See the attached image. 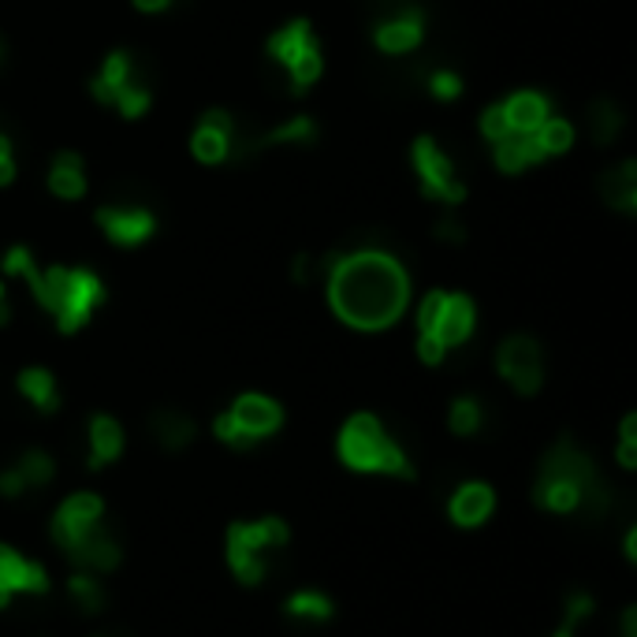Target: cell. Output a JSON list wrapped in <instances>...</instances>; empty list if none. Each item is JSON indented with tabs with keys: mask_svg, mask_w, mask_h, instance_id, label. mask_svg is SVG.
<instances>
[{
	"mask_svg": "<svg viewBox=\"0 0 637 637\" xmlns=\"http://www.w3.org/2000/svg\"><path fill=\"white\" fill-rule=\"evenodd\" d=\"M410 276L396 254L380 247L346 250L328 265V306L359 332H380L407 314Z\"/></svg>",
	"mask_w": 637,
	"mask_h": 637,
	"instance_id": "1",
	"label": "cell"
},
{
	"mask_svg": "<svg viewBox=\"0 0 637 637\" xmlns=\"http://www.w3.org/2000/svg\"><path fill=\"white\" fill-rule=\"evenodd\" d=\"M537 503L545 511H556V514H570L578 508H601L604 503V485L596 477V466L589 463V455L582 447H575L570 440H559L556 447L545 455L541 463V474H537Z\"/></svg>",
	"mask_w": 637,
	"mask_h": 637,
	"instance_id": "2",
	"label": "cell"
},
{
	"mask_svg": "<svg viewBox=\"0 0 637 637\" xmlns=\"http://www.w3.org/2000/svg\"><path fill=\"white\" fill-rule=\"evenodd\" d=\"M34 303L56 317V328L64 335H71L79 328H87L93 310L105 303V284L90 269L53 265V269H42V280L34 287Z\"/></svg>",
	"mask_w": 637,
	"mask_h": 637,
	"instance_id": "3",
	"label": "cell"
},
{
	"mask_svg": "<svg viewBox=\"0 0 637 637\" xmlns=\"http://www.w3.org/2000/svg\"><path fill=\"white\" fill-rule=\"evenodd\" d=\"M340 458L359 474H391V477H414L407 452L384 433L380 418L354 414L340 429Z\"/></svg>",
	"mask_w": 637,
	"mask_h": 637,
	"instance_id": "4",
	"label": "cell"
},
{
	"mask_svg": "<svg viewBox=\"0 0 637 637\" xmlns=\"http://www.w3.org/2000/svg\"><path fill=\"white\" fill-rule=\"evenodd\" d=\"M265 53L269 60L287 71V82H292L295 93H306L325 71V53L310 19H292V23H284L280 31L269 34Z\"/></svg>",
	"mask_w": 637,
	"mask_h": 637,
	"instance_id": "5",
	"label": "cell"
},
{
	"mask_svg": "<svg viewBox=\"0 0 637 637\" xmlns=\"http://www.w3.org/2000/svg\"><path fill=\"white\" fill-rule=\"evenodd\" d=\"M287 522L280 519H258V522H236L228 530V564L239 582L258 585L265 578V556L273 548L287 545Z\"/></svg>",
	"mask_w": 637,
	"mask_h": 637,
	"instance_id": "6",
	"label": "cell"
},
{
	"mask_svg": "<svg viewBox=\"0 0 637 637\" xmlns=\"http://www.w3.org/2000/svg\"><path fill=\"white\" fill-rule=\"evenodd\" d=\"M90 93H93V101L112 105L124 120L146 116L149 101H153L149 98V90L135 79V60H130V53H124V49L109 53L105 60H101V71L93 75Z\"/></svg>",
	"mask_w": 637,
	"mask_h": 637,
	"instance_id": "7",
	"label": "cell"
},
{
	"mask_svg": "<svg viewBox=\"0 0 637 637\" xmlns=\"http://www.w3.org/2000/svg\"><path fill=\"white\" fill-rule=\"evenodd\" d=\"M410 164H414V175H418L425 198L447 205V209H455V205L466 202V186H463V180H458L452 157H447L429 135H421L414 149H410Z\"/></svg>",
	"mask_w": 637,
	"mask_h": 637,
	"instance_id": "8",
	"label": "cell"
},
{
	"mask_svg": "<svg viewBox=\"0 0 637 637\" xmlns=\"http://www.w3.org/2000/svg\"><path fill=\"white\" fill-rule=\"evenodd\" d=\"M496 369L511 384L519 396H537L545 384V362H541V346L530 335H508L496 351Z\"/></svg>",
	"mask_w": 637,
	"mask_h": 637,
	"instance_id": "9",
	"label": "cell"
},
{
	"mask_svg": "<svg viewBox=\"0 0 637 637\" xmlns=\"http://www.w3.org/2000/svg\"><path fill=\"white\" fill-rule=\"evenodd\" d=\"M239 149V127L236 120L228 116L224 109H209L194 127L191 138V153L198 157L202 164H224L231 161Z\"/></svg>",
	"mask_w": 637,
	"mask_h": 637,
	"instance_id": "10",
	"label": "cell"
},
{
	"mask_svg": "<svg viewBox=\"0 0 637 637\" xmlns=\"http://www.w3.org/2000/svg\"><path fill=\"white\" fill-rule=\"evenodd\" d=\"M101 514H105V503L93 492H75L60 503V511L53 514V541L68 551L71 545H79L87 533L101 526Z\"/></svg>",
	"mask_w": 637,
	"mask_h": 637,
	"instance_id": "11",
	"label": "cell"
},
{
	"mask_svg": "<svg viewBox=\"0 0 637 637\" xmlns=\"http://www.w3.org/2000/svg\"><path fill=\"white\" fill-rule=\"evenodd\" d=\"M93 220L116 247H143L157 231V217L146 205H101Z\"/></svg>",
	"mask_w": 637,
	"mask_h": 637,
	"instance_id": "12",
	"label": "cell"
},
{
	"mask_svg": "<svg viewBox=\"0 0 637 637\" xmlns=\"http://www.w3.org/2000/svg\"><path fill=\"white\" fill-rule=\"evenodd\" d=\"M231 425L239 429V436L247 440V447H254L258 440L273 436L280 425H284V410H280V402H273L269 396H258V391H250V396H239L231 402L228 410Z\"/></svg>",
	"mask_w": 637,
	"mask_h": 637,
	"instance_id": "13",
	"label": "cell"
},
{
	"mask_svg": "<svg viewBox=\"0 0 637 637\" xmlns=\"http://www.w3.org/2000/svg\"><path fill=\"white\" fill-rule=\"evenodd\" d=\"M421 37H425V15H421V8H399V12H391L388 19H380L377 31H373L377 49L388 56L414 53L421 45Z\"/></svg>",
	"mask_w": 637,
	"mask_h": 637,
	"instance_id": "14",
	"label": "cell"
},
{
	"mask_svg": "<svg viewBox=\"0 0 637 637\" xmlns=\"http://www.w3.org/2000/svg\"><path fill=\"white\" fill-rule=\"evenodd\" d=\"M45 589H49V575L42 564H31L15 548L0 545V607L19 593H45Z\"/></svg>",
	"mask_w": 637,
	"mask_h": 637,
	"instance_id": "15",
	"label": "cell"
},
{
	"mask_svg": "<svg viewBox=\"0 0 637 637\" xmlns=\"http://www.w3.org/2000/svg\"><path fill=\"white\" fill-rule=\"evenodd\" d=\"M474 325H477V310H474V298L470 295H458V292H447L444 298V310H440V321L429 335H436L440 343L452 351V346L466 343L474 335Z\"/></svg>",
	"mask_w": 637,
	"mask_h": 637,
	"instance_id": "16",
	"label": "cell"
},
{
	"mask_svg": "<svg viewBox=\"0 0 637 637\" xmlns=\"http://www.w3.org/2000/svg\"><path fill=\"white\" fill-rule=\"evenodd\" d=\"M56 474V463L45 452H26L12 470L0 474V492L4 496H23L26 489H42Z\"/></svg>",
	"mask_w": 637,
	"mask_h": 637,
	"instance_id": "17",
	"label": "cell"
},
{
	"mask_svg": "<svg viewBox=\"0 0 637 637\" xmlns=\"http://www.w3.org/2000/svg\"><path fill=\"white\" fill-rule=\"evenodd\" d=\"M492 508H496V492L489 489V485L470 481V485H463V489L452 496V503H447V514H452L455 526L474 530V526H481V522H489Z\"/></svg>",
	"mask_w": 637,
	"mask_h": 637,
	"instance_id": "18",
	"label": "cell"
},
{
	"mask_svg": "<svg viewBox=\"0 0 637 637\" xmlns=\"http://www.w3.org/2000/svg\"><path fill=\"white\" fill-rule=\"evenodd\" d=\"M68 556H71L75 567L90 570V575H105V570H112V567L120 564V545L109 537L105 530L98 526L93 533H87V537H82L79 545H71Z\"/></svg>",
	"mask_w": 637,
	"mask_h": 637,
	"instance_id": "19",
	"label": "cell"
},
{
	"mask_svg": "<svg viewBox=\"0 0 637 637\" xmlns=\"http://www.w3.org/2000/svg\"><path fill=\"white\" fill-rule=\"evenodd\" d=\"M49 191L64 202H79L87 194V164H82L79 153L71 149H60L49 164Z\"/></svg>",
	"mask_w": 637,
	"mask_h": 637,
	"instance_id": "20",
	"label": "cell"
},
{
	"mask_svg": "<svg viewBox=\"0 0 637 637\" xmlns=\"http://www.w3.org/2000/svg\"><path fill=\"white\" fill-rule=\"evenodd\" d=\"M500 109H503V116H508V127H511V130H519V135H533V130H537V127L551 116L548 101L541 98L537 90H519V93H511L508 101H500Z\"/></svg>",
	"mask_w": 637,
	"mask_h": 637,
	"instance_id": "21",
	"label": "cell"
},
{
	"mask_svg": "<svg viewBox=\"0 0 637 637\" xmlns=\"http://www.w3.org/2000/svg\"><path fill=\"white\" fill-rule=\"evenodd\" d=\"M492 157H496V168L508 175H519L526 172V168H533L537 161H545V153H541L537 138L533 135H519V130H511L508 138H500V143H492Z\"/></svg>",
	"mask_w": 637,
	"mask_h": 637,
	"instance_id": "22",
	"label": "cell"
},
{
	"mask_svg": "<svg viewBox=\"0 0 637 637\" xmlns=\"http://www.w3.org/2000/svg\"><path fill=\"white\" fill-rule=\"evenodd\" d=\"M120 452H124V429H120V421L109 414L90 418V466L93 470L116 463Z\"/></svg>",
	"mask_w": 637,
	"mask_h": 637,
	"instance_id": "23",
	"label": "cell"
},
{
	"mask_svg": "<svg viewBox=\"0 0 637 637\" xmlns=\"http://www.w3.org/2000/svg\"><path fill=\"white\" fill-rule=\"evenodd\" d=\"M601 191H604V198L612 209H619L623 217H630V213L637 209V161L615 164L612 172L604 175Z\"/></svg>",
	"mask_w": 637,
	"mask_h": 637,
	"instance_id": "24",
	"label": "cell"
},
{
	"mask_svg": "<svg viewBox=\"0 0 637 637\" xmlns=\"http://www.w3.org/2000/svg\"><path fill=\"white\" fill-rule=\"evenodd\" d=\"M19 391L26 396L34 410H42V414H53L56 407H60V388H56V377L49 369H42V365H31V369L19 373Z\"/></svg>",
	"mask_w": 637,
	"mask_h": 637,
	"instance_id": "25",
	"label": "cell"
},
{
	"mask_svg": "<svg viewBox=\"0 0 637 637\" xmlns=\"http://www.w3.org/2000/svg\"><path fill=\"white\" fill-rule=\"evenodd\" d=\"M149 429H153V436L161 440L168 452H180V447H186L194 440V421L186 414H175V410H161V414H153Z\"/></svg>",
	"mask_w": 637,
	"mask_h": 637,
	"instance_id": "26",
	"label": "cell"
},
{
	"mask_svg": "<svg viewBox=\"0 0 637 637\" xmlns=\"http://www.w3.org/2000/svg\"><path fill=\"white\" fill-rule=\"evenodd\" d=\"M619 130H623V112L615 101H593V109H589V135H593V143L596 146H607V143H615L619 138Z\"/></svg>",
	"mask_w": 637,
	"mask_h": 637,
	"instance_id": "27",
	"label": "cell"
},
{
	"mask_svg": "<svg viewBox=\"0 0 637 637\" xmlns=\"http://www.w3.org/2000/svg\"><path fill=\"white\" fill-rule=\"evenodd\" d=\"M533 138H537V146L545 157H559L575 146V124H570V120H559V116H548L545 124L533 130Z\"/></svg>",
	"mask_w": 637,
	"mask_h": 637,
	"instance_id": "28",
	"label": "cell"
},
{
	"mask_svg": "<svg viewBox=\"0 0 637 637\" xmlns=\"http://www.w3.org/2000/svg\"><path fill=\"white\" fill-rule=\"evenodd\" d=\"M332 601H328L325 593H310V589H303V593H295L292 601H287V615L292 619H303V623H325L332 619Z\"/></svg>",
	"mask_w": 637,
	"mask_h": 637,
	"instance_id": "29",
	"label": "cell"
},
{
	"mask_svg": "<svg viewBox=\"0 0 637 637\" xmlns=\"http://www.w3.org/2000/svg\"><path fill=\"white\" fill-rule=\"evenodd\" d=\"M481 402L470 399V396H463V399H455L452 402V410H447V425H452V433L458 436H474L477 429H481Z\"/></svg>",
	"mask_w": 637,
	"mask_h": 637,
	"instance_id": "30",
	"label": "cell"
},
{
	"mask_svg": "<svg viewBox=\"0 0 637 637\" xmlns=\"http://www.w3.org/2000/svg\"><path fill=\"white\" fill-rule=\"evenodd\" d=\"M68 593L87 615H98L101 607H105V593H101V582L93 575H75L68 582Z\"/></svg>",
	"mask_w": 637,
	"mask_h": 637,
	"instance_id": "31",
	"label": "cell"
},
{
	"mask_svg": "<svg viewBox=\"0 0 637 637\" xmlns=\"http://www.w3.org/2000/svg\"><path fill=\"white\" fill-rule=\"evenodd\" d=\"M0 265H4V273L8 276H19V280H26V284H31V292L37 287V280H42V269H37V261H34V254L26 247H12L4 254V261H0Z\"/></svg>",
	"mask_w": 637,
	"mask_h": 637,
	"instance_id": "32",
	"label": "cell"
},
{
	"mask_svg": "<svg viewBox=\"0 0 637 637\" xmlns=\"http://www.w3.org/2000/svg\"><path fill=\"white\" fill-rule=\"evenodd\" d=\"M429 93H433L436 101H455L458 93H463V75L452 68H436L429 75Z\"/></svg>",
	"mask_w": 637,
	"mask_h": 637,
	"instance_id": "33",
	"label": "cell"
},
{
	"mask_svg": "<svg viewBox=\"0 0 637 637\" xmlns=\"http://www.w3.org/2000/svg\"><path fill=\"white\" fill-rule=\"evenodd\" d=\"M444 298H447V292H429L425 298H421V306H418V332H433L436 321H440V310H444Z\"/></svg>",
	"mask_w": 637,
	"mask_h": 637,
	"instance_id": "34",
	"label": "cell"
},
{
	"mask_svg": "<svg viewBox=\"0 0 637 637\" xmlns=\"http://www.w3.org/2000/svg\"><path fill=\"white\" fill-rule=\"evenodd\" d=\"M481 135L489 138V143H500V138H508V135H511L508 116H503V109H500V105H489V109L481 112Z\"/></svg>",
	"mask_w": 637,
	"mask_h": 637,
	"instance_id": "35",
	"label": "cell"
},
{
	"mask_svg": "<svg viewBox=\"0 0 637 637\" xmlns=\"http://www.w3.org/2000/svg\"><path fill=\"white\" fill-rule=\"evenodd\" d=\"M637 418L634 414H626L623 418V440H619V463L626 466V470H634V463H637Z\"/></svg>",
	"mask_w": 637,
	"mask_h": 637,
	"instance_id": "36",
	"label": "cell"
},
{
	"mask_svg": "<svg viewBox=\"0 0 637 637\" xmlns=\"http://www.w3.org/2000/svg\"><path fill=\"white\" fill-rule=\"evenodd\" d=\"M444 354H447V346L436 340V335H429V332H418V359L425 362V365H440L444 362Z\"/></svg>",
	"mask_w": 637,
	"mask_h": 637,
	"instance_id": "37",
	"label": "cell"
},
{
	"mask_svg": "<svg viewBox=\"0 0 637 637\" xmlns=\"http://www.w3.org/2000/svg\"><path fill=\"white\" fill-rule=\"evenodd\" d=\"M436 239H444V242H463L466 239V228L458 224L455 213H447L444 220H436Z\"/></svg>",
	"mask_w": 637,
	"mask_h": 637,
	"instance_id": "38",
	"label": "cell"
},
{
	"mask_svg": "<svg viewBox=\"0 0 637 637\" xmlns=\"http://www.w3.org/2000/svg\"><path fill=\"white\" fill-rule=\"evenodd\" d=\"M310 276H314V258L310 254H298L295 258V280H298V284H306Z\"/></svg>",
	"mask_w": 637,
	"mask_h": 637,
	"instance_id": "39",
	"label": "cell"
},
{
	"mask_svg": "<svg viewBox=\"0 0 637 637\" xmlns=\"http://www.w3.org/2000/svg\"><path fill=\"white\" fill-rule=\"evenodd\" d=\"M135 8L138 12H146V15H157V12H168L172 0H135Z\"/></svg>",
	"mask_w": 637,
	"mask_h": 637,
	"instance_id": "40",
	"label": "cell"
},
{
	"mask_svg": "<svg viewBox=\"0 0 637 637\" xmlns=\"http://www.w3.org/2000/svg\"><path fill=\"white\" fill-rule=\"evenodd\" d=\"M8 321H12V303H8V287H4V280H0V328Z\"/></svg>",
	"mask_w": 637,
	"mask_h": 637,
	"instance_id": "41",
	"label": "cell"
},
{
	"mask_svg": "<svg viewBox=\"0 0 637 637\" xmlns=\"http://www.w3.org/2000/svg\"><path fill=\"white\" fill-rule=\"evenodd\" d=\"M15 180V161L12 157H0V186H8Z\"/></svg>",
	"mask_w": 637,
	"mask_h": 637,
	"instance_id": "42",
	"label": "cell"
},
{
	"mask_svg": "<svg viewBox=\"0 0 637 637\" xmlns=\"http://www.w3.org/2000/svg\"><path fill=\"white\" fill-rule=\"evenodd\" d=\"M634 623H637V612L630 607V612L623 615V637H634Z\"/></svg>",
	"mask_w": 637,
	"mask_h": 637,
	"instance_id": "43",
	"label": "cell"
}]
</instances>
